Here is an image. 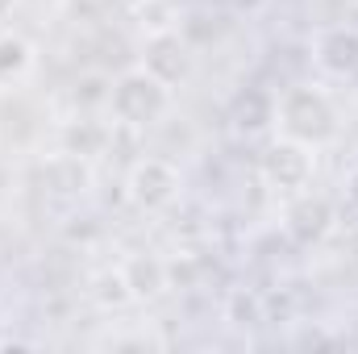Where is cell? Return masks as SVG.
<instances>
[{"label":"cell","mask_w":358,"mask_h":354,"mask_svg":"<svg viewBox=\"0 0 358 354\" xmlns=\"http://www.w3.org/2000/svg\"><path fill=\"white\" fill-rule=\"evenodd\" d=\"M275 129H279V138L317 150L338 138V108L321 88L296 84L275 100Z\"/></svg>","instance_id":"1"},{"label":"cell","mask_w":358,"mask_h":354,"mask_svg":"<svg viewBox=\"0 0 358 354\" xmlns=\"http://www.w3.org/2000/svg\"><path fill=\"white\" fill-rule=\"evenodd\" d=\"M104 108L113 113L117 125L146 129V125H155V121L167 117V108H171V84L159 80L150 67H129V71H121L108 84Z\"/></svg>","instance_id":"2"},{"label":"cell","mask_w":358,"mask_h":354,"mask_svg":"<svg viewBox=\"0 0 358 354\" xmlns=\"http://www.w3.org/2000/svg\"><path fill=\"white\" fill-rule=\"evenodd\" d=\"M63 146H67V155H76V159H96V155L108 146V129L96 125V121H76V125L63 129Z\"/></svg>","instance_id":"11"},{"label":"cell","mask_w":358,"mask_h":354,"mask_svg":"<svg viewBox=\"0 0 358 354\" xmlns=\"http://www.w3.org/2000/svg\"><path fill=\"white\" fill-rule=\"evenodd\" d=\"M259 171L267 179V187H275V192H304L308 179H313V150L300 146V142L279 138L263 150Z\"/></svg>","instance_id":"5"},{"label":"cell","mask_w":358,"mask_h":354,"mask_svg":"<svg viewBox=\"0 0 358 354\" xmlns=\"http://www.w3.org/2000/svg\"><path fill=\"white\" fill-rule=\"evenodd\" d=\"M229 117H234V125H238V134H246V138H255V134H267L271 125H275V96L263 88H246L234 96V108H229Z\"/></svg>","instance_id":"9"},{"label":"cell","mask_w":358,"mask_h":354,"mask_svg":"<svg viewBox=\"0 0 358 354\" xmlns=\"http://www.w3.org/2000/svg\"><path fill=\"white\" fill-rule=\"evenodd\" d=\"M283 229L296 246H321L334 229V204L317 192H296V200L283 208Z\"/></svg>","instance_id":"6"},{"label":"cell","mask_w":358,"mask_h":354,"mask_svg":"<svg viewBox=\"0 0 358 354\" xmlns=\"http://www.w3.org/2000/svg\"><path fill=\"white\" fill-rule=\"evenodd\" d=\"M34 71V46L21 34H0V84H17Z\"/></svg>","instance_id":"10"},{"label":"cell","mask_w":358,"mask_h":354,"mask_svg":"<svg viewBox=\"0 0 358 354\" xmlns=\"http://www.w3.org/2000/svg\"><path fill=\"white\" fill-rule=\"evenodd\" d=\"M146 67L159 80H167V84H176V80L187 76V46H183V38H179L176 29L150 34V42H146Z\"/></svg>","instance_id":"7"},{"label":"cell","mask_w":358,"mask_h":354,"mask_svg":"<svg viewBox=\"0 0 358 354\" xmlns=\"http://www.w3.org/2000/svg\"><path fill=\"white\" fill-rule=\"evenodd\" d=\"M342 204L358 217V167H350V171L342 176Z\"/></svg>","instance_id":"12"},{"label":"cell","mask_w":358,"mask_h":354,"mask_svg":"<svg viewBox=\"0 0 358 354\" xmlns=\"http://www.w3.org/2000/svg\"><path fill=\"white\" fill-rule=\"evenodd\" d=\"M313 63L329 80H350L358 76V25H321L313 34Z\"/></svg>","instance_id":"4"},{"label":"cell","mask_w":358,"mask_h":354,"mask_svg":"<svg viewBox=\"0 0 358 354\" xmlns=\"http://www.w3.org/2000/svg\"><path fill=\"white\" fill-rule=\"evenodd\" d=\"M179 167L167 159H138L125 176V196L142 208V213H159L167 204H176L179 196Z\"/></svg>","instance_id":"3"},{"label":"cell","mask_w":358,"mask_h":354,"mask_svg":"<svg viewBox=\"0 0 358 354\" xmlns=\"http://www.w3.org/2000/svg\"><path fill=\"white\" fill-rule=\"evenodd\" d=\"M121 275H125V288L134 300H155L167 283H171V267L155 255H129L121 263Z\"/></svg>","instance_id":"8"},{"label":"cell","mask_w":358,"mask_h":354,"mask_svg":"<svg viewBox=\"0 0 358 354\" xmlns=\"http://www.w3.org/2000/svg\"><path fill=\"white\" fill-rule=\"evenodd\" d=\"M17 13V0H0V21H8Z\"/></svg>","instance_id":"13"}]
</instances>
